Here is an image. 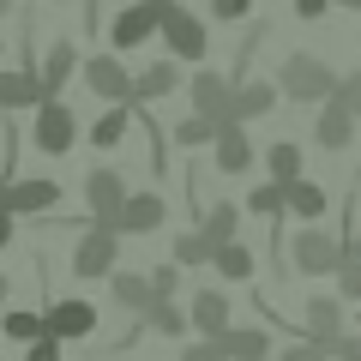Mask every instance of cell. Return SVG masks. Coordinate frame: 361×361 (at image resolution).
Here are the masks:
<instances>
[{"mask_svg":"<svg viewBox=\"0 0 361 361\" xmlns=\"http://www.w3.org/2000/svg\"><path fill=\"white\" fill-rule=\"evenodd\" d=\"M337 85H343V78H337L319 54H289L283 73H277V90H283V97H295V103H331Z\"/></svg>","mask_w":361,"mask_h":361,"instance_id":"obj_1","label":"cell"},{"mask_svg":"<svg viewBox=\"0 0 361 361\" xmlns=\"http://www.w3.org/2000/svg\"><path fill=\"white\" fill-rule=\"evenodd\" d=\"M289 265H295L301 277H337V271H343V235H325L319 223H307V229L289 241Z\"/></svg>","mask_w":361,"mask_h":361,"instance_id":"obj_2","label":"cell"},{"mask_svg":"<svg viewBox=\"0 0 361 361\" xmlns=\"http://www.w3.org/2000/svg\"><path fill=\"white\" fill-rule=\"evenodd\" d=\"M115 259H121V235H115V229H97V223H85V235L73 241V277H78V283L115 277Z\"/></svg>","mask_w":361,"mask_h":361,"instance_id":"obj_3","label":"cell"},{"mask_svg":"<svg viewBox=\"0 0 361 361\" xmlns=\"http://www.w3.org/2000/svg\"><path fill=\"white\" fill-rule=\"evenodd\" d=\"M54 205H61V180H49V175L0 187V211H13V217H54Z\"/></svg>","mask_w":361,"mask_h":361,"instance_id":"obj_4","label":"cell"},{"mask_svg":"<svg viewBox=\"0 0 361 361\" xmlns=\"http://www.w3.org/2000/svg\"><path fill=\"white\" fill-rule=\"evenodd\" d=\"M127 199H133V187L121 180V169H90L85 175V205H90V223H97V229H115V217H121Z\"/></svg>","mask_w":361,"mask_h":361,"instance_id":"obj_5","label":"cell"},{"mask_svg":"<svg viewBox=\"0 0 361 361\" xmlns=\"http://www.w3.org/2000/svg\"><path fill=\"white\" fill-rule=\"evenodd\" d=\"M42 331L54 337V343H78V337L97 331V307H90L85 295H61L42 307Z\"/></svg>","mask_w":361,"mask_h":361,"instance_id":"obj_6","label":"cell"},{"mask_svg":"<svg viewBox=\"0 0 361 361\" xmlns=\"http://www.w3.org/2000/svg\"><path fill=\"white\" fill-rule=\"evenodd\" d=\"M187 97H193V115L217 121V127H229V121H235V78L193 73V78H187Z\"/></svg>","mask_w":361,"mask_h":361,"instance_id":"obj_7","label":"cell"},{"mask_svg":"<svg viewBox=\"0 0 361 361\" xmlns=\"http://www.w3.org/2000/svg\"><path fill=\"white\" fill-rule=\"evenodd\" d=\"M30 145H37V151H49V157H66V151L78 145L73 109H66V103H42L37 121H30Z\"/></svg>","mask_w":361,"mask_h":361,"instance_id":"obj_8","label":"cell"},{"mask_svg":"<svg viewBox=\"0 0 361 361\" xmlns=\"http://www.w3.org/2000/svg\"><path fill=\"white\" fill-rule=\"evenodd\" d=\"M163 37H169V61H205V18H193L187 6H163Z\"/></svg>","mask_w":361,"mask_h":361,"instance_id":"obj_9","label":"cell"},{"mask_svg":"<svg viewBox=\"0 0 361 361\" xmlns=\"http://www.w3.org/2000/svg\"><path fill=\"white\" fill-rule=\"evenodd\" d=\"M187 325H193V331L205 337V343H217V337L235 325V307H229V295H223V289H199V295L187 301Z\"/></svg>","mask_w":361,"mask_h":361,"instance_id":"obj_10","label":"cell"},{"mask_svg":"<svg viewBox=\"0 0 361 361\" xmlns=\"http://www.w3.org/2000/svg\"><path fill=\"white\" fill-rule=\"evenodd\" d=\"M85 85L103 97V103H115V109H133V73L115 61V54H97V61L85 66Z\"/></svg>","mask_w":361,"mask_h":361,"instance_id":"obj_11","label":"cell"},{"mask_svg":"<svg viewBox=\"0 0 361 361\" xmlns=\"http://www.w3.org/2000/svg\"><path fill=\"white\" fill-rule=\"evenodd\" d=\"M157 30H163V0H133L127 13L115 18L109 37H115V49H139V42L157 37Z\"/></svg>","mask_w":361,"mask_h":361,"instance_id":"obj_12","label":"cell"},{"mask_svg":"<svg viewBox=\"0 0 361 361\" xmlns=\"http://www.w3.org/2000/svg\"><path fill=\"white\" fill-rule=\"evenodd\" d=\"M301 337H313V343L331 349L337 337H343V301L337 295H307V307H301Z\"/></svg>","mask_w":361,"mask_h":361,"instance_id":"obj_13","label":"cell"},{"mask_svg":"<svg viewBox=\"0 0 361 361\" xmlns=\"http://www.w3.org/2000/svg\"><path fill=\"white\" fill-rule=\"evenodd\" d=\"M217 349H223L229 361H271V355H277L265 325H229V331L217 337Z\"/></svg>","mask_w":361,"mask_h":361,"instance_id":"obj_14","label":"cell"},{"mask_svg":"<svg viewBox=\"0 0 361 361\" xmlns=\"http://www.w3.org/2000/svg\"><path fill=\"white\" fill-rule=\"evenodd\" d=\"M163 217H169V205L157 193H133L115 217V235H151V229H163Z\"/></svg>","mask_w":361,"mask_h":361,"instance_id":"obj_15","label":"cell"},{"mask_svg":"<svg viewBox=\"0 0 361 361\" xmlns=\"http://www.w3.org/2000/svg\"><path fill=\"white\" fill-rule=\"evenodd\" d=\"M42 103H49V97H42L37 66H18V73L0 66V109H42Z\"/></svg>","mask_w":361,"mask_h":361,"instance_id":"obj_16","label":"cell"},{"mask_svg":"<svg viewBox=\"0 0 361 361\" xmlns=\"http://www.w3.org/2000/svg\"><path fill=\"white\" fill-rule=\"evenodd\" d=\"M217 169L223 175H247L253 169V145H247V133H241V121H229V127H217Z\"/></svg>","mask_w":361,"mask_h":361,"instance_id":"obj_17","label":"cell"},{"mask_svg":"<svg viewBox=\"0 0 361 361\" xmlns=\"http://www.w3.org/2000/svg\"><path fill=\"white\" fill-rule=\"evenodd\" d=\"M109 295L121 301V307L133 313V319H145V313H151V277H145V271H115V277H109Z\"/></svg>","mask_w":361,"mask_h":361,"instance_id":"obj_18","label":"cell"},{"mask_svg":"<svg viewBox=\"0 0 361 361\" xmlns=\"http://www.w3.org/2000/svg\"><path fill=\"white\" fill-rule=\"evenodd\" d=\"M313 139H319L325 151H343V145L355 139V109L325 103V109H319V121H313Z\"/></svg>","mask_w":361,"mask_h":361,"instance_id":"obj_19","label":"cell"},{"mask_svg":"<svg viewBox=\"0 0 361 361\" xmlns=\"http://www.w3.org/2000/svg\"><path fill=\"white\" fill-rule=\"evenodd\" d=\"M175 85H180V61H157V66H145V73L133 78V109H139V103H157V97H169Z\"/></svg>","mask_w":361,"mask_h":361,"instance_id":"obj_20","label":"cell"},{"mask_svg":"<svg viewBox=\"0 0 361 361\" xmlns=\"http://www.w3.org/2000/svg\"><path fill=\"white\" fill-rule=\"evenodd\" d=\"M73 73H78V49H73V42H54V49H49V66H37L42 97H49V103H61V85H66Z\"/></svg>","mask_w":361,"mask_h":361,"instance_id":"obj_21","label":"cell"},{"mask_svg":"<svg viewBox=\"0 0 361 361\" xmlns=\"http://www.w3.org/2000/svg\"><path fill=\"white\" fill-rule=\"evenodd\" d=\"M271 103H277V85H265V78H247V85H235V121H259V115H271Z\"/></svg>","mask_w":361,"mask_h":361,"instance_id":"obj_22","label":"cell"},{"mask_svg":"<svg viewBox=\"0 0 361 361\" xmlns=\"http://www.w3.org/2000/svg\"><path fill=\"white\" fill-rule=\"evenodd\" d=\"M289 211H295L301 223H319L325 211H331V193H325L319 180H307V175H301L295 187H289Z\"/></svg>","mask_w":361,"mask_h":361,"instance_id":"obj_23","label":"cell"},{"mask_svg":"<svg viewBox=\"0 0 361 361\" xmlns=\"http://www.w3.org/2000/svg\"><path fill=\"white\" fill-rule=\"evenodd\" d=\"M169 259H175L180 271H193V265H211V259H217V241H211L205 229H187V235H175V253H169Z\"/></svg>","mask_w":361,"mask_h":361,"instance_id":"obj_24","label":"cell"},{"mask_svg":"<svg viewBox=\"0 0 361 361\" xmlns=\"http://www.w3.org/2000/svg\"><path fill=\"white\" fill-rule=\"evenodd\" d=\"M265 169H271V180H277V187H295V180H301V145L277 139V145L265 151Z\"/></svg>","mask_w":361,"mask_h":361,"instance_id":"obj_25","label":"cell"},{"mask_svg":"<svg viewBox=\"0 0 361 361\" xmlns=\"http://www.w3.org/2000/svg\"><path fill=\"white\" fill-rule=\"evenodd\" d=\"M0 337H13V343H42V313H30V307H13V313H0Z\"/></svg>","mask_w":361,"mask_h":361,"instance_id":"obj_26","label":"cell"},{"mask_svg":"<svg viewBox=\"0 0 361 361\" xmlns=\"http://www.w3.org/2000/svg\"><path fill=\"white\" fill-rule=\"evenodd\" d=\"M217 277H229V283H253V253H247V241H229V247H217Z\"/></svg>","mask_w":361,"mask_h":361,"instance_id":"obj_27","label":"cell"},{"mask_svg":"<svg viewBox=\"0 0 361 361\" xmlns=\"http://www.w3.org/2000/svg\"><path fill=\"white\" fill-rule=\"evenodd\" d=\"M145 331H157V337H187L193 325H187V307H175V301H151Z\"/></svg>","mask_w":361,"mask_h":361,"instance_id":"obj_28","label":"cell"},{"mask_svg":"<svg viewBox=\"0 0 361 361\" xmlns=\"http://www.w3.org/2000/svg\"><path fill=\"white\" fill-rule=\"evenodd\" d=\"M133 115H139V109H109V115L97 121V127H90V145H97V151H115V145L127 139V127H133Z\"/></svg>","mask_w":361,"mask_h":361,"instance_id":"obj_29","label":"cell"},{"mask_svg":"<svg viewBox=\"0 0 361 361\" xmlns=\"http://www.w3.org/2000/svg\"><path fill=\"white\" fill-rule=\"evenodd\" d=\"M247 211H253V217H271V223H283V211H289V187H277V180L253 187V193H247Z\"/></svg>","mask_w":361,"mask_h":361,"instance_id":"obj_30","label":"cell"},{"mask_svg":"<svg viewBox=\"0 0 361 361\" xmlns=\"http://www.w3.org/2000/svg\"><path fill=\"white\" fill-rule=\"evenodd\" d=\"M199 229H205L217 247H229V241H241V211H235V205H211Z\"/></svg>","mask_w":361,"mask_h":361,"instance_id":"obj_31","label":"cell"},{"mask_svg":"<svg viewBox=\"0 0 361 361\" xmlns=\"http://www.w3.org/2000/svg\"><path fill=\"white\" fill-rule=\"evenodd\" d=\"M169 139H175L180 151H193V145H217V121L187 115V121H175V133H169Z\"/></svg>","mask_w":361,"mask_h":361,"instance_id":"obj_32","label":"cell"},{"mask_svg":"<svg viewBox=\"0 0 361 361\" xmlns=\"http://www.w3.org/2000/svg\"><path fill=\"white\" fill-rule=\"evenodd\" d=\"M145 277H151V295H157V301H175V295H180V265H175V259L157 265V271H145Z\"/></svg>","mask_w":361,"mask_h":361,"instance_id":"obj_33","label":"cell"},{"mask_svg":"<svg viewBox=\"0 0 361 361\" xmlns=\"http://www.w3.org/2000/svg\"><path fill=\"white\" fill-rule=\"evenodd\" d=\"M277 361H331V349L313 343V337H301V343H283V355Z\"/></svg>","mask_w":361,"mask_h":361,"instance_id":"obj_34","label":"cell"},{"mask_svg":"<svg viewBox=\"0 0 361 361\" xmlns=\"http://www.w3.org/2000/svg\"><path fill=\"white\" fill-rule=\"evenodd\" d=\"M180 361H229L217 343H205V337H193V343H180Z\"/></svg>","mask_w":361,"mask_h":361,"instance_id":"obj_35","label":"cell"},{"mask_svg":"<svg viewBox=\"0 0 361 361\" xmlns=\"http://www.w3.org/2000/svg\"><path fill=\"white\" fill-rule=\"evenodd\" d=\"M331 361H361V331H343L331 343Z\"/></svg>","mask_w":361,"mask_h":361,"instance_id":"obj_36","label":"cell"},{"mask_svg":"<svg viewBox=\"0 0 361 361\" xmlns=\"http://www.w3.org/2000/svg\"><path fill=\"white\" fill-rule=\"evenodd\" d=\"M337 301H361V271H337Z\"/></svg>","mask_w":361,"mask_h":361,"instance_id":"obj_37","label":"cell"},{"mask_svg":"<svg viewBox=\"0 0 361 361\" xmlns=\"http://www.w3.org/2000/svg\"><path fill=\"white\" fill-rule=\"evenodd\" d=\"M331 103H343V109H355V115H361V73L337 85V97H331Z\"/></svg>","mask_w":361,"mask_h":361,"instance_id":"obj_38","label":"cell"},{"mask_svg":"<svg viewBox=\"0 0 361 361\" xmlns=\"http://www.w3.org/2000/svg\"><path fill=\"white\" fill-rule=\"evenodd\" d=\"M247 6H253V0H211V13H217L223 25H235V18H247Z\"/></svg>","mask_w":361,"mask_h":361,"instance_id":"obj_39","label":"cell"},{"mask_svg":"<svg viewBox=\"0 0 361 361\" xmlns=\"http://www.w3.org/2000/svg\"><path fill=\"white\" fill-rule=\"evenodd\" d=\"M61 349H66V343H54V337H42V343H30V349H25V361H61Z\"/></svg>","mask_w":361,"mask_h":361,"instance_id":"obj_40","label":"cell"},{"mask_svg":"<svg viewBox=\"0 0 361 361\" xmlns=\"http://www.w3.org/2000/svg\"><path fill=\"white\" fill-rule=\"evenodd\" d=\"M343 265L361 271V235H343Z\"/></svg>","mask_w":361,"mask_h":361,"instance_id":"obj_41","label":"cell"},{"mask_svg":"<svg viewBox=\"0 0 361 361\" xmlns=\"http://www.w3.org/2000/svg\"><path fill=\"white\" fill-rule=\"evenodd\" d=\"M295 13L301 18H325V13H331V0H295Z\"/></svg>","mask_w":361,"mask_h":361,"instance_id":"obj_42","label":"cell"},{"mask_svg":"<svg viewBox=\"0 0 361 361\" xmlns=\"http://www.w3.org/2000/svg\"><path fill=\"white\" fill-rule=\"evenodd\" d=\"M13 223H18L13 211H0V247H13Z\"/></svg>","mask_w":361,"mask_h":361,"instance_id":"obj_43","label":"cell"},{"mask_svg":"<svg viewBox=\"0 0 361 361\" xmlns=\"http://www.w3.org/2000/svg\"><path fill=\"white\" fill-rule=\"evenodd\" d=\"M6 295H13V277H0V307H6Z\"/></svg>","mask_w":361,"mask_h":361,"instance_id":"obj_44","label":"cell"},{"mask_svg":"<svg viewBox=\"0 0 361 361\" xmlns=\"http://www.w3.org/2000/svg\"><path fill=\"white\" fill-rule=\"evenodd\" d=\"M0 13H13V0H0Z\"/></svg>","mask_w":361,"mask_h":361,"instance_id":"obj_45","label":"cell"},{"mask_svg":"<svg viewBox=\"0 0 361 361\" xmlns=\"http://www.w3.org/2000/svg\"><path fill=\"white\" fill-rule=\"evenodd\" d=\"M163 6H175V0H163Z\"/></svg>","mask_w":361,"mask_h":361,"instance_id":"obj_46","label":"cell"},{"mask_svg":"<svg viewBox=\"0 0 361 361\" xmlns=\"http://www.w3.org/2000/svg\"><path fill=\"white\" fill-rule=\"evenodd\" d=\"M0 187H6V180H0Z\"/></svg>","mask_w":361,"mask_h":361,"instance_id":"obj_47","label":"cell"}]
</instances>
